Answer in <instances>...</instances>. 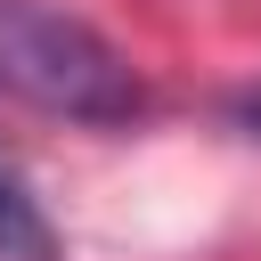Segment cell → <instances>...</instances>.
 <instances>
[{
  "instance_id": "cell-1",
  "label": "cell",
  "mask_w": 261,
  "mask_h": 261,
  "mask_svg": "<svg viewBox=\"0 0 261 261\" xmlns=\"http://www.w3.org/2000/svg\"><path fill=\"white\" fill-rule=\"evenodd\" d=\"M0 98L57 122H130L147 106V82L98 24L49 0H0Z\"/></svg>"
},
{
  "instance_id": "cell-2",
  "label": "cell",
  "mask_w": 261,
  "mask_h": 261,
  "mask_svg": "<svg viewBox=\"0 0 261 261\" xmlns=\"http://www.w3.org/2000/svg\"><path fill=\"white\" fill-rule=\"evenodd\" d=\"M0 261H57V228L16 163H0Z\"/></svg>"
},
{
  "instance_id": "cell-3",
  "label": "cell",
  "mask_w": 261,
  "mask_h": 261,
  "mask_svg": "<svg viewBox=\"0 0 261 261\" xmlns=\"http://www.w3.org/2000/svg\"><path fill=\"white\" fill-rule=\"evenodd\" d=\"M228 130H245V139H261V82H245V90H228Z\"/></svg>"
}]
</instances>
